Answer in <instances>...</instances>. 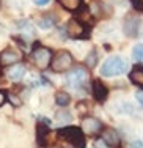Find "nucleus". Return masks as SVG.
Listing matches in <instances>:
<instances>
[{"label": "nucleus", "mask_w": 143, "mask_h": 148, "mask_svg": "<svg viewBox=\"0 0 143 148\" xmlns=\"http://www.w3.org/2000/svg\"><path fill=\"white\" fill-rule=\"evenodd\" d=\"M129 65H127V60L118 57H110L104 62V65L101 66V74L106 77H113V76H121L127 71Z\"/></svg>", "instance_id": "f257e3e1"}, {"label": "nucleus", "mask_w": 143, "mask_h": 148, "mask_svg": "<svg viewBox=\"0 0 143 148\" xmlns=\"http://www.w3.org/2000/svg\"><path fill=\"white\" fill-rule=\"evenodd\" d=\"M8 77L11 80H14V82H17V80H20L24 76H25V66L20 65V63H16V65H13V68L8 69Z\"/></svg>", "instance_id": "4468645a"}, {"label": "nucleus", "mask_w": 143, "mask_h": 148, "mask_svg": "<svg viewBox=\"0 0 143 148\" xmlns=\"http://www.w3.org/2000/svg\"><path fill=\"white\" fill-rule=\"evenodd\" d=\"M58 137L65 142L71 143L74 148H85V134L80 128L76 126H66V128L58 129Z\"/></svg>", "instance_id": "f03ea898"}, {"label": "nucleus", "mask_w": 143, "mask_h": 148, "mask_svg": "<svg viewBox=\"0 0 143 148\" xmlns=\"http://www.w3.org/2000/svg\"><path fill=\"white\" fill-rule=\"evenodd\" d=\"M55 103H57V106H60V107H66V106L71 103V96L66 91H58L55 95Z\"/></svg>", "instance_id": "a211bd4d"}, {"label": "nucleus", "mask_w": 143, "mask_h": 148, "mask_svg": "<svg viewBox=\"0 0 143 148\" xmlns=\"http://www.w3.org/2000/svg\"><path fill=\"white\" fill-rule=\"evenodd\" d=\"M52 148H60V147H52Z\"/></svg>", "instance_id": "cd10ccee"}, {"label": "nucleus", "mask_w": 143, "mask_h": 148, "mask_svg": "<svg viewBox=\"0 0 143 148\" xmlns=\"http://www.w3.org/2000/svg\"><path fill=\"white\" fill-rule=\"evenodd\" d=\"M109 96V90L101 80H93V98L97 103H104Z\"/></svg>", "instance_id": "f8f14e48"}, {"label": "nucleus", "mask_w": 143, "mask_h": 148, "mask_svg": "<svg viewBox=\"0 0 143 148\" xmlns=\"http://www.w3.org/2000/svg\"><path fill=\"white\" fill-rule=\"evenodd\" d=\"M132 57L137 60L138 63H143V43L137 44L134 47V51H132Z\"/></svg>", "instance_id": "6ab92c4d"}, {"label": "nucleus", "mask_w": 143, "mask_h": 148, "mask_svg": "<svg viewBox=\"0 0 143 148\" xmlns=\"http://www.w3.org/2000/svg\"><path fill=\"white\" fill-rule=\"evenodd\" d=\"M101 128H102V123L99 121L95 117H85L82 121V132L88 134V136H96L97 132H101Z\"/></svg>", "instance_id": "6e6552de"}, {"label": "nucleus", "mask_w": 143, "mask_h": 148, "mask_svg": "<svg viewBox=\"0 0 143 148\" xmlns=\"http://www.w3.org/2000/svg\"><path fill=\"white\" fill-rule=\"evenodd\" d=\"M76 19L79 21L80 24H83V25H88V24H93V21H95V17L91 16V13H90V10H88V6H85V5H82L80 8L77 10V17Z\"/></svg>", "instance_id": "ddd939ff"}, {"label": "nucleus", "mask_w": 143, "mask_h": 148, "mask_svg": "<svg viewBox=\"0 0 143 148\" xmlns=\"http://www.w3.org/2000/svg\"><path fill=\"white\" fill-rule=\"evenodd\" d=\"M135 99L138 101V104L143 107V90H138L137 93H135Z\"/></svg>", "instance_id": "b1692460"}, {"label": "nucleus", "mask_w": 143, "mask_h": 148, "mask_svg": "<svg viewBox=\"0 0 143 148\" xmlns=\"http://www.w3.org/2000/svg\"><path fill=\"white\" fill-rule=\"evenodd\" d=\"M66 32L71 38H76V40H85V38L90 36V32L86 30V27L83 24H80L77 19H71L66 25Z\"/></svg>", "instance_id": "423d86ee"}, {"label": "nucleus", "mask_w": 143, "mask_h": 148, "mask_svg": "<svg viewBox=\"0 0 143 148\" xmlns=\"http://www.w3.org/2000/svg\"><path fill=\"white\" fill-rule=\"evenodd\" d=\"M129 80L135 85L143 87V66L142 65H135L132 68V71L129 73Z\"/></svg>", "instance_id": "2eb2a0df"}, {"label": "nucleus", "mask_w": 143, "mask_h": 148, "mask_svg": "<svg viewBox=\"0 0 143 148\" xmlns=\"http://www.w3.org/2000/svg\"><path fill=\"white\" fill-rule=\"evenodd\" d=\"M32 58H33L35 65H36L38 68L46 69V68H49V65H50L52 52H50V49L44 47V46H41V44H36L33 49V52H32Z\"/></svg>", "instance_id": "20e7f679"}, {"label": "nucleus", "mask_w": 143, "mask_h": 148, "mask_svg": "<svg viewBox=\"0 0 143 148\" xmlns=\"http://www.w3.org/2000/svg\"><path fill=\"white\" fill-rule=\"evenodd\" d=\"M5 103H6V93L0 90V107H2V106L5 104Z\"/></svg>", "instance_id": "393cba45"}, {"label": "nucleus", "mask_w": 143, "mask_h": 148, "mask_svg": "<svg viewBox=\"0 0 143 148\" xmlns=\"http://www.w3.org/2000/svg\"><path fill=\"white\" fill-rule=\"evenodd\" d=\"M19 60H20V55L13 49H5L0 54V65L2 66H13L16 63H19Z\"/></svg>", "instance_id": "9d476101"}, {"label": "nucleus", "mask_w": 143, "mask_h": 148, "mask_svg": "<svg viewBox=\"0 0 143 148\" xmlns=\"http://www.w3.org/2000/svg\"><path fill=\"white\" fill-rule=\"evenodd\" d=\"M134 147L135 148H143V142H134Z\"/></svg>", "instance_id": "bb28decb"}, {"label": "nucleus", "mask_w": 143, "mask_h": 148, "mask_svg": "<svg viewBox=\"0 0 143 148\" xmlns=\"http://www.w3.org/2000/svg\"><path fill=\"white\" fill-rule=\"evenodd\" d=\"M86 79H88V73L83 68H74L72 71L68 73L66 76V84H68L71 88H83V85L86 84Z\"/></svg>", "instance_id": "39448f33"}, {"label": "nucleus", "mask_w": 143, "mask_h": 148, "mask_svg": "<svg viewBox=\"0 0 143 148\" xmlns=\"http://www.w3.org/2000/svg\"><path fill=\"white\" fill-rule=\"evenodd\" d=\"M72 65H74L72 55L68 51H60L55 55H52V60H50V65L49 66L55 73H63V71H68L69 68H72Z\"/></svg>", "instance_id": "7ed1b4c3"}, {"label": "nucleus", "mask_w": 143, "mask_h": 148, "mask_svg": "<svg viewBox=\"0 0 143 148\" xmlns=\"http://www.w3.org/2000/svg\"><path fill=\"white\" fill-rule=\"evenodd\" d=\"M55 16L54 14H46V16H43L39 19V22H38V25L41 27V29H44V30H49V29H52V27L55 25Z\"/></svg>", "instance_id": "f3484780"}, {"label": "nucleus", "mask_w": 143, "mask_h": 148, "mask_svg": "<svg viewBox=\"0 0 143 148\" xmlns=\"http://www.w3.org/2000/svg\"><path fill=\"white\" fill-rule=\"evenodd\" d=\"M55 118H57L58 121H69V120H71V114H69V112L66 110V109H63V110L57 112Z\"/></svg>", "instance_id": "412c9836"}, {"label": "nucleus", "mask_w": 143, "mask_h": 148, "mask_svg": "<svg viewBox=\"0 0 143 148\" xmlns=\"http://www.w3.org/2000/svg\"><path fill=\"white\" fill-rule=\"evenodd\" d=\"M101 140L104 142V145H107L110 148H118L120 143H121L120 134L112 128H107V129H104V131L101 132Z\"/></svg>", "instance_id": "1a4fd4ad"}, {"label": "nucleus", "mask_w": 143, "mask_h": 148, "mask_svg": "<svg viewBox=\"0 0 143 148\" xmlns=\"http://www.w3.org/2000/svg\"><path fill=\"white\" fill-rule=\"evenodd\" d=\"M6 99H10V101H11V104H14L16 107H17V106H20V99H19L17 96H14V95H11L10 98L6 96Z\"/></svg>", "instance_id": "5701e85b"}, {"label": "nucleus", "mask_w": 143, "mask_h": 148, "mask_svg": "<svg viewBox=\"0 0 143 148\" xmlns=\"http://www.w3.org/2000/svg\"><path fill=\"white\" fill-rule=\"evenodd\" d=\"M57 2L68 11H77L82 6V0H57Z\"/></svg>", "instance_id": "dca6fc26"}, {"label": "nucleus", "mask_w": 143, "mask_h": 148, "mask_svg": "<svg viewBox=\"0 0 143 148\" xmlns=\"http://www.w3.org/2000/svg\"><path fill=\"white\" fill-rule=\"evenodd\" d=\"M131 3H132V6H134L137 11L143 13V0H131Z\"/></svg>", "instance_id": "4be33fe9"}, {"label": "nucleus", "mask_w": 143, "mask_h": 148, "mask_svg": "<svg viewBox=\"0 0 143 148\" xmlns=\"http://www.w3.org/2000/svg\"><path fill=\"white\" fill-rule=\"evenodd\" d=\"M140 27H142V19L135 14H127L126 19H124V33L127 35L129 38H135L140 32Z\"/></svg>", "instance_id": "0eeeda50"}, {"label": "nucleus", "mask_w": 143, "mask_h": 148, "mask_svg": "<svg viewBox=\"0 0 143 148\" xmlns=\"http://www.w3.org/2000/svg\"><path fill=\"white\" fill-rule=\"evenodd\" d=\"M86 65H88V68H93V66L97 63V52H96V49H93L91 52H90V55L86 57Z\"/></svg>", "instance_id": "aec40b11"}, {"label": "nucleus", "mask_w": 143, "mask_h": 148, "mask_svg": "<svg viewBox=\"0 0 143 148\" xmlns=\"http://www.w3.org/2000/svg\"><path fill=\"white\" fill-rule=\"evenodd\" d=\"M47 137H49V125L44 123L43 117H41V120L38 121V125H36V142H38V145L39 147L46 145Z\"/></svg>", "instance_id": "9b49d317"}, {"label": "nucleus", "mask_w": 143, "mask_h": 148, "mask_svg": "<svg viewBox=\"0 0 143 148\" xmlns=\"http://www.w3.org/2000/svg\"><path fill=\"white\" fill-rule=\"evenodd\" d=\"M49 2H50V0H33V3L38 6H44V5H47Z\"/></svg>", "instance_id": "a878e982"}]
</instances>
